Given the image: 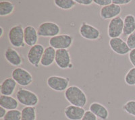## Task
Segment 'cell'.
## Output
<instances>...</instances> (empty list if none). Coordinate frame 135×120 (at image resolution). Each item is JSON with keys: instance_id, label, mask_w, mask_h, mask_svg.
<instances>
[{"instance_id": "obj_1", "label": "cell", "mask_w": 135, "mask_h": 120, "mask_svg": "<svg viewBox=\"0 0 135 120\" xmlns=\"http://www.w3.org/2000/svg\"><path fill=\"white\" fill-rule=\"evenodd\" d=\"M64 97L66 100L72 105L83 107L87 103V96L83 89L75 86H70L64 92Z\"/></svg>"}, {"instance_id": "obj_2", "label": "cell", "mask_w": 135, "mask_h": 120, "mask_svg": "<svg viewBox=\"0 0 135 120\" xmlns=\"http://www.w3.org/2000/svg\"><path fill=\"white\" fill-rule=\"evenodd\" d=\"M16 99L25 107H36L39 102V98L35 92L23 87H20L16 91Z\"/></svg>"}, {"instance_id": "obj_3", "label": "cell", "mask_w": 135, "mask_h": 120, "mask_svg": "<svg viewBox=\"0 0 135 120\" xmlns=\"http://www.w3.org/2000/svg\"><path fill=\"white\" fill-rule=\"evenodd\" d=\"M8 40L11 45L15 48L25 47L24 28L21 24H16L11 27L8 31Z\"/></svg>"}, {"instance_id": "obj_4", "label": "cell", "mask_w": 135, "mask_h": 120, "mask_svg": "<svg viewBox=\"0 0 135 120\" xmlns=\"http://www.w3.org/2000/svg\"><path fill=\"white\" fill-rule=\"evenodd\" d=\"M74 37L69 34H60L51 37L49 40V45L55 50L68 49L74 43Z\"/></svg>"}, {"instance_id": "obj_5", "label": "cell", "mask_w": 135, "mask_h": 120, "mask_svg": "<svg viewBox=\"0 0 135 120\" xmlns=\"http://www.w3.org/2000/svg\"><path fill=\"white\" fill-rule=\"evenodd\" d=\"M12 77L21 87L28 86L33 82V76L25 68L21 67L14 68L12 72Z\"/></svg>"}, {"instance_id": "obj_6", "label": "cell", "mask_w": 135, "mask_h": 120, "mask_svg": "<svg viewBox=\"0 0 135 120\" xmlns=\"http://www.w3.org/2000/svg\"><path fill=\"white\" fill-rule=\"evenodd\" d=\"M70 79L60 76H51L47 79L48 87L55 92H65L68 87Z\"/></svg>"}, {"instance_id": "obj_7", "label": "cell", "mask_w": 135, "mask_h": 120, "mask_svg": "<svg viewBox=\"0 0 135 120\" xmlns=\"http://www.w3.org/2000/svg\"><path fill=\"white\" fill-rule=\"evenodd\" d=\"M37 32L38 37L51 38L60 34L61 29L60 26L54 22H44L38 26Z\"/></svg>"}, {"instance_id": "obj_8", "label": "cell", "mask_w": 135, "mask_h": 120, "mask_svg": "<svg viewBox=\"0 0 135 120\" xmlns=\"http://www.w3.org/2000/svg\"><path fill=\"white\" fill-rule=\"evenodd\" d=\"M79 34L88 41H97L101 38V32L97 28L86 22H83L79 27Z\"/></svg>"}, {"instance_id": "obj_9", "label": "cell", "mask_w": 135, "mask_h": 120, "mask_svg": "<svg viewBox=\"0 0 135 120\" xmlns=\"http://www.w3.org/2000/svg\"><path fill=\"white\" fill-rule=\"evenodd\" d=\"M45 49L43 45L38 43L30 48L27 53V59L31 66L35 68H38L41 66V61Z\"/></svg>"}, {"instance_id": "obj_10", "label": "cell", "mask_w": 135, "mask_h": 120, "mask_svg": "<svg viewBox=\"0 0 135 120\" xmlns=\"http://www.w3.org/2000/svg\"><path fill=\"white\" fill-rule=\"evenodd\" d=\"M55 63L56 66L61 69L72 68V59L68 49L56 50Z\"/></svg>"}, {"instance_id": "obj_11", "label": "cell", "mask_w": 135, "mask_h": 120, "mask_svg": "<svg viewBox=\"0 0 135 120\" xmlns=\"http://www.w3.org/2000/svg\"><path fill=\"white\" fill-rule=\"evenodd\" d=\"M124 19L121 16L115 18L109 21L108 26V35L110 39L118 38L123 34Z\"/></svg>"}, {"instance_id": "obj_12", "label": "cell", "mask_w": 135, "mask_h": 120, "mask_svg": "<svg viewBox=\"0 0 135 120\" xmlns=\"http://www.w3.org/2000/svg\"><path fill=\"white\" fill-rule=\"evenodd\" d=\"M109 45L111 49L119 56H126L131 51L126 41L120 37L109 39Z\"/></svg>"}, {"instance_id": "obj_13", "label": "cell", "mask_w": 135, "mask_h": 120, "mask_svg": "<svg viewBox=\"0 0 135 120\" xmlns=\"http://www.w3.org/2000/svg\"><path fill=\"white\" fill-rule=\"evenodd\" d=\"M122 13V8L120 6L112 3L108 6L103 7L100 9L99 15L103 20H112L118 17Z\"/></svg>"}, {"instance_id": "obj_14", "label": "cell", "mask_w": 135, "mask_h": 120, "mask_svg": "<svg viewBox=\"0 0 135 120\" xmlns=\"http://www.w3.org/2000/svg\"><path fill=\"white\" fill-rule=\"evenodd\" d=\"M4 57L9 64L16 68L20 67L23 63V59L20 54L12 47H8L6 49Z\"/></svg>"}, {"instance_id": "obj_15", "label": "cell", "mask_w": 135, "mask_h": 120, "mask_svg": "<svg viewBox=\"0 0 135 120\" xmlns=\"http://www.w3.org/2000/svg\"><path fill=\"white\" fill-rule=\"evenodd\" d=\"M86 110L83 107L69 105L64 109V116L68 120H81Z\"/></svg>"}, {"instance_id": "obj_16", "label": "cell", "mask_w": 135, "mask_h": 120, "mask_svg": "<svg viewBox=\"0 0 135 120\" xmlns=\"http://www.w3.org/2000/svg\"><path fill=\"white\" fill-rule=\"evenodd\" d=\"M24 37L25 45L28 47H32L38 44V35L37 29L32 25H28L24 28Z\"/></svg>"}, {"instance_id": "obj_17", "label": "cell", "mask_w": 135, "mask_h": 120, "mask_svg": "<svg viewBox=\"0 0 135 120\" xmlns=\"http://www.w3.org/2000/svg\"><path fill=\"white\" fill-rule=\"evenodd\" d=\"M89 111H91L98 119L107 120L109 117V110L105 105L98 102H93L89 105Z\"/></svg>"}, {"instance_id": "obj_18", "label": "cell", "mask_w": 135, "mask_h": 120, "mask_svg": "<svg viewBox=\"0 0 135 120\" xmlns=\"http://www.w3.org/2000/svg\"><path fill=\"white\" fill-rule=\"evenodd\" d=\"M16 82L12 77H8L5 78L1 83L0 92L1 94L6 96H12L14 93L17 87Z\"/></svg>"}, {"instance_id": "obj_19", "label": "cell", "mask_w": 135, "mask_h": 120, "mask_svg": "<svg viewBox=\"0 0 135 120\" xmlns=\"http://www.w3.org/2000/svg\"><path fill=\"white\" fill-rule=\"evenodd\" d=\"M55 53L56 50L50 46L47 47L45 49L44 53L41 61V66L45 68L51 66L55 62Z\"/></svg>"}, {"instance_id": "obj_20", "label": "cell", "mask_w": 135, "mask_h": 120, "mask_svg": "<svg viewBox=\"0 0 135 120\" xmlns=\"http://www.w3.org/2000/svg\"><path fill=\"white\" fill-rule=\"evenodd\" d=\"M18 106V101L12 96L0 95V107H3L7 111L17 109Z\"/></svg>"}, {"instance_id": "obj_21", "label": "cell", "mask_w": 135, "mask_h": 120, "mask_svg": "<svg viewBox=\"0 0 135 120\" xmlns=\"http://www.w3.org/2000/svg\"><path fill=\"white\" fill-rule=\"evenodd\" d=\"M135 31V16L132 14H127L124 18L123 34L129 36Z\"/></svg>"}, {"instance_id": "obj_22", "label": "cell", "mask_w": 135, "mask_h": 120, "mask_svg": "<svg viewBox=\"0 0 135 120\" xmlns=\"http://www.w3.org/2000/svg\"><path fill=\"white\" fill-rule=\"evenodd\" d=\"M15 10V5L13 2L7 0L0 2V16L2 17L8 16Z\"/></svg>"}, {"instance_id": "obj_23", "label": "cell", "mask_w": 135, "mask_h": 120, "mask_svg": "<svg viewBox=\"0 0 135 120\" xmlns=\"http://www.w3.org/2000/svg\"><path fill=\"white\" fill-rule=\"evenodd\" d=\"M21 120H37L35 107H25L21 110Z\"/></svg>"}, {"instance_id": "obj_24", "label": "cell", "mask_w": 135, "mask_h": 120, "mask_svg": "<svg viewBox=\"0 0 135 120\" xmlns=\"http://www.w3.org/2000/svg\"><path fill=\"white\" fill-rule=\"evenodd\" d=\"M54 3L57 8L63 10H70L77 4L75 0H55Z\"/></svg>"}, {"instance_id": "obj_25", "label": "cell", "mask_w": 135, "mask_h": 120, "mask_svg": "<svg viewBox=\"0 0 135 120\" xmlns=\"http://www.w3.org/2000/svg\"><path fill=\"white\" fill-rule=\"evenodd\" d=\"M125 83L130 86H135V68H131L124 76Z\"/></svg>"}, {"instance_id": "obj_26", "label": "cell", "mask_w": 135, "mask_h": 120, "mask_svg": "<svg viewBox=\"0 0 135 120\" xmlns=\"http://www.w3.org/2000/svg\"><path fill=\"white\" fill-rule=\"evenodd\" d=\"M123 111L130 116L135 117V100H129L122 106Z\"/></svg>"}, {"instance_id": "obj_27", "label": "cell", "mask_w": 135, "mask_h": 120, "mask_svg": "<svg viewBox=\"0 0 135 120\" xmlns=\"http://www.w3.org/2000/svg\"><path fill=\"white\" fill-rule=\"evenodd\" d=\"M21 111L19 109L9 110L3 120H21Z\"/></svg>"}, {"instance_id": "obj_28", "label": "cell", "mask_w": 135, "mask_h": 120, "mask_svg": "<svg viewBox=\"0 0 135 120\" xmlns=\"http://www.w3.org/2000/svg\"><path fill=\"white\" fill-rule=\"evenodd\" d=\"M126 43L131 50L135 49V31L128 36L126 39Z\"/></svg>"}, {"instance_id": "obj_29", "label": "cell", "mask_w": 135, "mask_h": 120, "mask_svg": "<svg viewBox=\"0 0 135 120\" xmlns=\"http://www.w3.org/2000/svg\"><path fill=\"white\" fill-rule=\"evenodd\" d=\"M93 3L98 6L103 8L112 3V0H93Z\"/></svg>"}, {"instance_id": "obj_30", "label": "cell", "mask_w": 135, "mask_h": 120, "mask_svg": "<svg viewBox=\"0 0 135 120\" xmlns=\"http://www.w3.org/2000/svg\"><path fill=\"white\" fill-rule=\"evenodd\" d=\"M81 120H98V118L89 110V111H86L85 114Z\"/></svg>"}, {"instance_id": "obj_31", "label": "cell", "mask_w": 135, "mask_h": 120, "mask_svg": "<svg viewBox=\"0 0 135 120\" xmlns=\"http://www.w3.org/2000/svg\"><path fill=\"white\" fill-rule=\"evenodd\" d=\"M132 1L131 0H112V3H114L118 6H125V5H128L129 3H131Z\"/></svg>"}, {"instance_id": "obj_32", "label": "cell", "mask_w": 135, "mask_h": 120, "mask_svg": "<svg viewBox=\"0 0 135 120\" xmlns=\"http://www.w3.org/2000/svg\"><path fill=\"white\" fill-rule=\"evenodd\" d=\"M128 59L131 64L135 68V49L130 51L128 54Z\"/></svg>"}, {"instance_id": "obj_33", "label": "cell", "mask_w": 135, "mask_h": 120, "mask_svg": "<svg viewBox=\"0 0 135 120\" xmlns=\"http://www.w3.org/2000/svg\"><path fill=\"white\" fill-rule=\"evenodd\" d=\"M77 4H80L82 6H89L92 5L93 3V0H75Z\"/></svg>"}, {"instance_id": "obj_34", "label": "cell", "mask_w": 135, "mask_h": 120, "mask_svg": "<svg viewBox=\"0 0 135 120\" xmlns=\"http://www.w3.org/2000/svg\"><path fill=\"white\" fill-rule=\"evenodd\" d=\"M7 112H8V111L6 109H4L2 107H0V119H3L5 116H6V115Z\"/></svg>"}, {"instance_id": "obj_35", "label": "cell", "mask_w": 135, "mask_h": 120, "mask_svg": "<svg viewBox=\"0 0 135 120\" xmlns=\"http://www.w3.org/2000/svg\"><path fill=\"white\" fill-rule=\"evenodd\" d=\"M0 38H2V37L3 36V34H4V29L2 26H0Z\"/></svg>"}]
</instances>
